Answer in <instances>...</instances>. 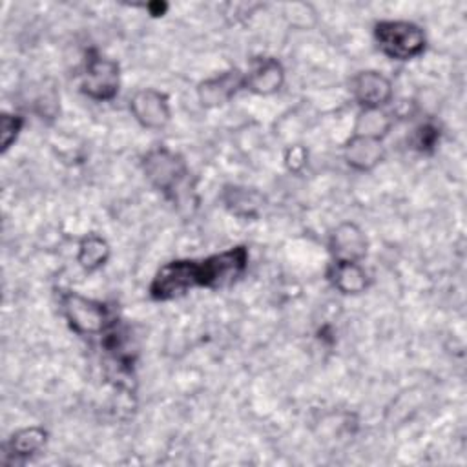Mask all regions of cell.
Returning a JSON list of instances; mask_svg holds the SVG:
<instances>
[{
  "instance_id": "obj_15",
  "label": "cell",
  "mask_w": 467,
  "mask_h": 467,
  "mask_svg": "<svg viewBox=\"0 0 467 467\" xmlns=\"http://www.w3.org/2000/svg\"><path fill=\"white\" fill-rule=\"evenodd\" d=\"M390 126L389 115L378 109H365L356 124V135H365L372 139H379Z\"/></svg>"
},
{
  "instance_id": "obj_1",
  "label": "cell",
  "mask_w": 467,
  "mask_h": 467,
  "mask_svg": "<svg viewBox=\"0 0 467 467\" xmlns=\"http://www.w3.org/2000/svg\"><path fill=\"white\" fill-rule=\"evenodd\" d=\"M374 38L379 49L394 60H410L423 53L425 35L412 24L403 20H385L376 24Z\"/></svg>"
},
{
  "instance_id": "obj_17",
  "label": "cell",
  "mask_w": 467,
  "mask_h": 467,
  "mask_svg": "<svg viewBox=\"0 0 467 467\" xmlns=\"http://www.w3.org/2000/svg\"><path fill=\"white\" fill-rule=\"evenodd\" d=\"M436 140H438V130L432 124H423L414 131L412 146L420 151H427L436 144Z\"/></svg>"
},
{
  "instance_id": "obj_16",
  "label": "cell",
  "mask_w": 467,
  "mask_h": 467,
  "mask_svg": "<svg viewBox=\"0 0 467 467\" xmlns=\"http://www.w3.org/2000/svg\"><path fill=\"white\" fill-rule=\"evenodd\" d=\"M22 124L24 120L18 115H9V113L2 115V151H5L11 146V142H15V139L22 130Z\"/></svg>"
},
{
  "instance_id": "obj_3",
  "label": "cell",
  "mask_w": 467,
  "mask_h": 467,
  "mask_svg": "<svg viewBox=\"0 0 467 467\" xmlns=\"http://www.w3.org/2000/svg\"><path fill=\"white\" fill-rule=\"evenodd\" d=\"M80 86L93 100H111L119 91V64L97 51H89Z\"/></svg>"
},
{
  "instance_id": "obj_9",
  "label": "cell",
  "mask_w": 467,
  "mask_h": 467,
  "mask_svg": "<svg viewBox=\"0 0 467 467\" xmlns=\"http://www.w3.org/2000/svg\"><path fill=\"white\" fill-rule=\"evenodd\" d=\"M239 88H244V75H241L237 69L226 71L221 77L201 84L199 99L204 106H217L235 95Z\"/></svg>"
},
{
  "instance_id": "obj_12",
  "label": "cell",
  "mask_w": 467,
  "mask_h": 467,
  "mask_svg": "<svg viewBox=\"0 0 467 467\" xmlns=\"http://www.w3.org/2000/svg\"><path fill=\"white\" fill-rule=\"evenodd\" d=\"M108 257H109V246L100 235L89 234L80 241L77 261L84 270L93 272L100 268L108 261Z\"/></svg>"
},
{
  "instance_id": "obj_5",
  "label": "cell",
  "mask_w": 467,
  "mask_h": 467,
  "mask_svg": "<svg viewBox=\"0 0 467 467\" xmlns=\"http://www.w3.org/2000/svg\"><path fill=\"white\" fill-rule=\"evenodd\" d=\"M131 113L135 119L150 130H159L166 126L170 120V106L166 97L157 89H142L139 91L130 104Z\"/></svg>"
},
{
  "instance_id": "obj_2",
  "label": "cell",
  "mask_w": 467,
  "mask_h": 467,
  "mask_svg": "<svg viewBox=\"0 0 467 467\" xmlns=\"http://www.w3.org/2000/svg\"><path fill=\"white\" fill-rule=\"evenodd\" d=\"M64 316L69 327L78 334H100L111 323L109 310L104 303L69 292L62 299Z\"/></svg>"
},
{
  "instance_id": "obj_18",
  "label": "cell",
  "mask_w": 467,
  "mask_h": 467,
  "mask_svg": "<svg viewBox=\"0 0 467 467\" xmlns=\"http://www.w3.org/2000/svg\"><path fill=\"white\" fill-rule=\"evenodd\" d=\"M150 9H155L151 15L159 16V15H162V13L166 11V4H151V5H150Z\"/></svg>"
},
{
  "instance_id": "obj_10",
  "label": "cell",
  "mask_w": 467,
  "mask_h": 467,
  "mask_svg": "<svg viewBox=\"0 0 467 467\" xmlns=\"http://www.w3.org/2000/svg\"><path fill=\"white\" fill-rule=\"evenodd\" d=\"M383 157V148L379 139L365 137V135H354L347 148H345V159L347 162L356 170H370L374 168Z\"/></svg>"
},
{
  "instance_id": "obj_14",
  "label": "cell",
  "mask_w": 467,
  "mask_h": 467,
  "mask_svg": "<svg viewBox=\"0 0 467 467\" xmlns=\"http://www.w3.org/2000/svg\"><path fill=\"white\" fill-rule=\"evenodd\" d=\"M224 201L232 212L237 215H255L261 206V199L255 192L246 188H230L226 190Z\"/></svg>"
},
{
  "instance_id": "obj_7",
  "label": "cell",
  "mask_w": 467,
  "mask_h": 467,
  "mask_svg": "<svg viewBox=\"0 0 467 467\" xmlns=\"http://www.w3.org/2000/svg\"><path fill=\"white\" fill-rule=\"evenodd\" d=\"M283 80L285 71L281 64L275 58L263 57L254 60L250 71L244 75V88L259 95H270L281 88Z\"/></svg>"
},
{
  "instance_id": "obj_8",
  "label": "cell",
  "mask_w": 467,
  "mask_h": 467,
  "mask_svg": "<svg viewBox=\"0 0 467 467\" xmlns=\"http://www.w3.org/2000/svg\"><path fill=\"white\" fill-rule=\"evenodd\" d=\"M332 252L336 261H359L367 254L365 234L352 223H343L332 234Z\"/></svg>"
},
{
  "instance_id": "obj_4",
  "label": "cell",
  "mask_w": 467,
  "mask_h": 467,
  "mask_svg": "<svg viewBox=\"0 0 467 467\" xmlns=\"http://www.w3.org/2000/svg\"><path fill=\"white\" fill-rule=\"evenodd\" d=\"M144 171L146 177L168 197H177V192L188 175L184 161L164 148L148 153L144 159Z\"/></svg>"
},
{
  "instance_id": "obj_13",
  "label": "cell",
  "mask_w": 467,
  "mask_h": 467,
  "mask_svg": "<svg viewBox=\"0 0 467 467\" xmlns=\"http://www.w3.org/2000/svg\"><path fill=\"white\" fill-rule=\"evenodd\" d=\"M46 441V431L40 427H27L13 434L9 447L16 456H29L36 452Z\"/></svg>"
},
{
  "instance_id": "obj_6",
  "label": "cell",
  "mask_w": 467,
  "mask_h": 467,
  "mask_svg": "<svg viewBox=\"0 0 467 467\" xmlns=\"http://www.w3.org/2000/svg\"><path fill=\"white\" fill-rule=\"evenodd\" d=\"M352 86L356 100L365 106V109H378L392 97V86L389 78L378 71H361L354 78Z\"/></svg>"
},
{
  "instance_id": "obj_11",
  "label": "cell",
  "mask_w": 467,
  "mask_h": 467,
  "mask_svg": "<svg viewBox=\"0 0 467 467\" xmlns=\"http://www.w3.org/2000/svg\"><path fill=\"white\" fill-rule=\"evenodd\" d=\"M332 281L343 294H359L367 286V274L358 261H336Z\"/></svg>"
}]
</instances>
